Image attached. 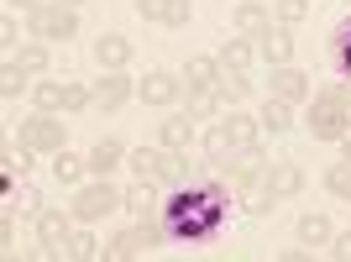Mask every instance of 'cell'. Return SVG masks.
<instances>
[{
	"instance_id": "obj_14",
	"label": "cell",
	"mask_w": 351,
	"mask_h": 262,
	"mask_svg": "<svg viewBox=\"0 0 351 262\" xmlns=\"http://www.w3.org/2000/svg\"><path fill=\"white\" fill-rule=\"evenodd\" d=\"M252 43H257V58H263L267 69L293 63V37H289V27H267L263 37H252Z\"/></svg>"
},
{
	"instance_id": "obj_3",
	"label": "cell",
	"mask_w": 351,
	"mask_h": 262,
	"mask_svg": "<svg viewBox=\"0 0 351 262\" xmlns=\"http://www.w3.org/2000/svg\"><path fill=\"white\" fill-rule=\"evenodd\" d=\"M126 168H132L136 178L162 184V189H184V184H189V152H173V147H162V142L126 152Z\"/></svg>"
},
{
	"instance_id": "obj_13",
	"label": "cell",
	"mask_w": 351,
	"mask_h": 262,
	"mask_svg": "<svg viewBox=\"0 0 351 262\" xmlns=\"http://www.w3.org/2000/svg\"><path fill=\"white\" fill-rule=\"evenodd\" d=\"M267 27H273V5H263V0H241L231 11V32H241V37H263Z\"/></svg>"
},
{
	"instance_id": "obj_33",
	"label": "cell",
	"mask_w": 351,
	"mask_h": 262,
	"mask_svg": "<svg viewBox=\"0 0 351 262\" xmlns=\"http://www.w3.org/2000/svg\"><path fill=\"white\" fill-rule=\"evenodd\" d=\"M325 189L336 194L341 204H351V163L341 158V163H330V168H325Z\"/></svg>"
},
{
	"instance_id": "obj_20",
	"label": "cell",
	"mask_w": 351,
	"mask_h": 262,
	"mask_svg": "<svg viewBox=\"0 0 351 262\" xmlns=\"http://www.w3.org/2000/svg\"><path fill=\"white\" fill-rule=\"evenodd\" d=\"M84 174H89V158H79V152H53V178H58L63 189H79L84 184Z\"/></svg>"
},
{
	"instance_id": "obj_44",
	"label": "cell",
	"mask_w": 351,
	"mask_h": 262,
	"mask_svg": "<svg viewBox=\"0 0 351 262\" xmlns=\"http://www.w3.org/2000/svg\"><path fill=\"white\" fill-rule=\"evenodd\" d=\"M11 5H27V11H32V5H43V0H11Z\"/></svg>"
},
{
	"instance_id": "obj_41",
	"label": "cell",
	"mask_w": 351,
	"mask_h": 262,
	"mask_svg": "<svg viewBox=\"0 0 351 262\" xmlns=\"http://www.w3.org/2000/svg\"><path fill=\"white\" fill-rule=\"evenodd\" d=\"M330 252H336V257H341V262H351V231H341V236H336V241H330Z\"/></svg>"
},
{
	"instance_id": "obj_12",
	"label": "cell",
	"mask_w": 351,
	"mask_h": 262,
	"mask_svg": "<svg viewBox=\"0 0 351 262\" xmlns=\"http://www.w3.org/2000/svg\"><path fill=\"white\" fill-rule=\"evenodd\" d=\"M273 95H283L289 105H304L309 95H315V84H309V73H304V69L278 63V69H273Z\"/></svg>"
},
{
	"instance_id": "obj_24",
	"label": "cell",
	"mask_w": 351,
	"mask_h": 262,
	"mask_svg": "<svg viewBox=\"0 0 351 262\" xmlns=\"http://www.w3.org/2000/svg\"><path fill=\"white\" fill-rule=\"evenodd\" d=\"M299 241H304V247H330V241H336V231H330V215H320V210L299 215Z\"/></svg>"
},
{
	"instance_id": "obj_34",
	"label": "cell",
	"mask_w": 351,
	"mask_h": 262,
	"mask_svg": "<svg viewBox=\"0 0 351 262\" xmlns=\"http://www.w3.org/2000/svg\"><path fill=\"white\" fill-rule=\"evenodd\" d=\"M32 158H43V152H37V147H27V142H11V147H5V178L27 174Z\"/></svg>"
},
{
	"instance_id": "obj_36",
	"label": "cell",
	"mask_w": 351,
	"mask_h": 262,
	"mask_svg": "<svg viewBox=\"0 0 351 262\" xmlns=\"http://www.w3.org/2000/svg\"><path fill=\"white\" fill-rule=\"evenodd\" d=\"M309 16V0H273V21L278 27H299Z\"/></svg>"
},
{
	"instance_id": "obj_21",
	"label": "cell",
	"mask_w": 351,
	"mask_h": 262,
	"mask_svg": "<svg viewBox=\"0 0 351 262\" xmlns=\"http://www.w3.org/2000/svg\"><path fill=\"white\" fill-rule=\"evenodd\" d=\"M226 126H231L236 152H241V147H257V142L267 136V131H263V121H257V116H247V110H236V105H231V116H226Z\"/></svg>"
},
{
	"instance_id": "obj_11",
	"label": "cell",
	"mask_w": 351,
	"mask_h": 262,
	"mask_svg": "<svg viewBox=\"0 0 351 262\" xmlns=\"http://www.w3.org/2000/svg\"><path fill=\"white\" fill-rule=\"evenodd\" d=\"M263 184L278 194V200H299L309 178H304V168H299L293 158H283V163H267V178H263Z\"/></svg>"
},
{
	"instance_id": "obj_45",
	"label": "cell",
	"mask_w": 351,
	"mask_h": 262,
	"mask_svg": "<svg viewBox=\"0 0 351 262\" xmlns=\"http://www.w3.org/2000/svg\"><path fill=\"white\" fill-rule=\"evenodd\" d=\"M58 5H69V11H79V5H84V0H58Z\"/></svg>"
},
{
	"instance_id": "obj_19",
	"label": "cell",
	"mask_w": 351,
	"mask_h": 262,
	"mask_svg": "<svg viewBox=\"0 0 351 262\" xmlns=\"http://www.w3.org/2000/svg\"><path fill=\"white\" fill-rule=\"evenodd\" d=\"M257 121H263V131H267V136H283V131L293 126V105L283 100V95H267V100H263V110H257Z\"/></svg>"
},
{
	"instance_id": "obj_26",
	"label": "cell",
	"mask_w": 351,
	"mask_h": 262,
	"mask_svg": "<svg viewBox=\"0 0 351 262\" xmlns=\"http://www.w3.org/2000/svg\"><path fill=\"white\" fill-rule=\"evenodd\" d=\"M252 58H257V43L252 37H226V47H220V69H252Z\"/></svg>"
},
{
	"instance_id": "obj_30",
	"label": "cell",
	"mask_w": 351,
	"mask_h": 262,
	"mask_svg": "<svg viewBox=\"0 0 351 262\" xmlns=\"http://www.w3.org/2000/svg\"><path fill=\"white\" fill-rule=\"evenodd\" d=\"M226 100H220V89H189V116L194 121H220Z\"/></svg>"
},
{
	"instance_id": "obj_39",
	"label": "cell",
	"mask_w": 351,
	"mask_h": 262,
	"mask_svg": "<svg viewBox=\"0 0 351 262\" xmlns=\"http://www.w3.org/2000/svg\"><path fill=\"white\" fill-rule=\"evenodd\" d=\"M0 43H5V47H16V43H21V21H16V11H5V16H0Z\"/></svg>"
},
{
	"instance_id": "obj_35",
	"label": "cell",
	"mask_w": 351,
	"mask_h": 262,
	"mask_svg": "<svg viewBox=\"0 0 351 262\" xmlns=\"http://www.w3.org/2000/svg\"><path fill=\"white\" fill-rule=\"evenodd\" d=\"M27 79H32V73L27 69H21V63H5V69H0V95H5V100H16V95H21V89H27Z\"/></svg>"
},
{
	"instance_id": "obj_7",
	"label": "cell",
	"mask_w": 351,
	"mask_h": 262,
	"mask_svg": "<svg viewBox=\"0 0 351 262\" xmlns=\"http://www.w3.org/2000/svg\"><path fill=\"white\" fill-rule=\"evenodd\" d=\"M263 178H267V152H263V142L231 152V163H226V189L247 194V189H257Z\"/></svg>"
},
{
	"instance_id": "obj_1",
	"label": "cell",
	"mask_w": 351,
	"mask_h": 262,
	"mask_svg": "<svg viewBox=\"0 0 351 262\" xmlns=\"http://www.w3.org/2000/svg\"><path fill=\"white\" fill-rule=\"evenodd\" d=\"M162 220H168V236H184V241H210L220 231V220H226V189L210 184V189H184L173 200H162Z\"/></svg>"
},
{
	"instance_id": "obj_31",
	"label": "cell",
	"mask_w": 351,
	"mask_h": 262,
	"mask_svg": "<svg viewBox=\"0 0 351 262\" xmlns=\"http://www.w3.org/2000/svg\"><path fill=\"white\" fill-rule=\"evenodd\" d=\"M330 63H336L341 79H351V16L336 27V37H330Z\"/></svg>"
},
{
	"instance_id": "obj_40",
	"label": "cell",
	"mask_w": 351,
	"mask_h": 262,
	"mask_svg": "<svg viewBox=\"0 0 351 262\" xmlns=\"http://www.w3.org/2000/svg\"><path fill=\"white\" fill-rule=\"evenodd\" d=\"M162 27H189V0H168V21Z\"/></svg>"
},
{
	"instance_id": "obj_15",
	"label": "cell",
	"mask_w": 351,
	"mask_h": 262,
	"mask_svg": "<svg viewBox=\"0 0 351 262\" xmlns=\"http://www.w3.org/2000/svg\"><path fill=\"white\" fill-rule=\"evenodd\" d=\"M95 63H100V69H126V63H132V37L100 32V37H95Z\"/></svg>"
},
{
	"instance_id": "obj_5",
	"label": "cell",
	"mask_w": 351,
	"mask_h": 262,
	"mask_svg": "<svg viewBox=\"0 0 351 262\" xmlns=\"http://www.w3.org/2000/svg\"><path fill=\"white\" fill-rule=\"evenodd\" d=\"M73 220H79V226H95V220H105L110 215V210H126V194L116 189V184H110V178H89V184H79V189H73Z\"/></svg>"
},
{
	"instance_id": "obj_43",
	"label": "cell",
	"mask_w": 351,
	"mask_h": 262,
	"mask_svg": "<svg viewBox=\"0 0 351 262\" xmlns=\"http://www.w3.org/2000/svg\"><path fill=\"white\" fill-rule=\"evenodd\" d=\"M341 158L351 163V131H346V136H341Z\"/></svg>"
},
{
	"instance_id": "obj_22",
	"label": "cell",
	"mask_w": 351,
	"mask_h": 262,
	"mask_svg": "<svg viewBox=\"0 0 351 262\" xmlns=\"http://www.w3.org/2000/svg\"><path fill=\"white\" fill-rule=\"evenodd\" d=\"M158 142L162 147H173V152H189V142H194V116L184 110V116H168L158 126Z\"/></svg>"
},
{
	"instance_id": "obj_6",
	"label": "cell",
	"mask_w": 351,
	"mask_h": 262,
	"mask_svg": "<svg viewBox=\"0 0 351 262\" xmlns=\"http://www.w3.org/2000/svg\"><path fill=\"white\" fill-rule=\"evenodd\" d=\"M73 32H79V16L58 0H43L27 11V37H37V43H69Z\"/></svg>"
},
{
	"instance_id": "obj_18",
	"label": "cell",
	"mask_w": 351,
	"mask_h": 262,
	"mask_svg": "<svg viewBox=\"0 0 351 262\" xmlns=\"http://www.w3.org/2000/svg\"><path fill=\"white\" fill-rule=\"evenodd\" d=\"M126 210H132L136 220H152V215H162V200H158V184L152 178H136L132 189H126Z\"/></svg>"
},
{
	"instance_id": "obj_23",
	"label": "cell",
	"mask_w": 351,
	"mask_h": 262,
	"mask_svg": "<svg viewBox=\"0 0 351 262\" xmlns=\"http://www.w3.org/2000/svg\"><path fill=\"white\" fill-rule=\"evenodd\" d=\"M47 47H53V43H37V37H32V43L16 47V63H21L32 79H47V69H53V53H47Z\"/></svg>"
},
{
	"instance_id": "obj_29",
	"label": "cell",
	"mask_w": 351,
	"mask_h": 262,
	"mask_svg": "<svg viewBox=\"0 0 351 262\" xmlns=\"http://www.w3.org/2000/svg\"><path fill=\"white\" fill-rule=\"evenodd\" d=\"M215 89H220V100H226V110H231V105H241L252 95V79H247V69H226Z\"/></svg>"
},
{
	"instance_id": "obj_8",
	"label": "cell",
	"mask_w": 351,
	"mask_h": 262,
	"mask_svg": "<svg viewBox=\"0 0 351 262\" xmlns=\"http://www.w3.org/2000/svg\"><path fill=\"white\" fill-rule=\"evenodd\" d=\"M21 142L37 147L43 158L63 152V121H58V110H37L32 121H21Z\"/></svg>"
},
{
	"instance_id": "obj_38",
	"label": "cell",
	"mask_w": 351,
	"mask_h": 262,
	"mask_svg": "<svg viewBox=\"0 0 351 262\" xmlns=\"http://www.w3.org/2000/svg\"><path fill=\"white\" fill-rule=\"evenodd\" d=\"M136 16L142 21H168V0H136Z\"/></svg>"
},
{
	"instance_id": "obj_42",
	"label": "cell",
	"mask_w": 351,
	"mask_h": 262,
	"mask_svg": "<svg viewBox=\"0 0 351 262\" xmlns=\"http://www.w3.org/2000/svg\"><path fill=\"white\" fill-rule=\"evenodd\" d=\"M0 241H5V247H16V220H11V210H5V220H0Z\"/></svg>"
},
{
	"instance_id": "obj_25",
	"label": "cell",
	"mask_w": 351,
	"mask_h": 262,
	"mask_svg": "<svg viewBox=\"0 0 351 262\" xmlns=\"http://www.w3.org/2000/svg\"><path fill=\"white\" fill-rule=\"evenodd\" d=\"M231 152H236V142H231V126H226V121H210V131H205V158L226 168V163H231Z\"/></svg>"
},
{
	"instance_id": "obj_28",
	"label": "cell",
	"mask_w": 351,
	"mask_h": 262,
	"mask_svg": "<svg viewBox=\"0 0 351 262\" xmlns=\"http://www.w3.org/2000/svg\"><path fill=\"white\" fill-rule=\"evenodd\" d=\"M58 257H69V262H89V257H105V247L95 241L89 231H69V241L58 247Z\"/></svg>"
},
{
	"instance_id": "obj_4",
	"label": "cell",
	"mask_w": 351,
	"mask_h": 262,
	"mask_svg": "<svg viewBox=\"0 0 351 262\" xmlns=\"http://www.w3.org/2000/svg\"><path fill=\"white\" fill-rule=\"evenodd\" d=\"M168 241V220L152 215V220H136L132 231H116L105 241V257L110 262H126V257H147V252H158Z\"/></svg>"
},
{
	"instance_id": "obj_10",
	"label": "cell",
	"mask_w": 351,
	"mask_h": 262,
	"mask_svg": "<svg viewBox=\"0 0 351 262\" xmlns=\"http://www.w3.org/2000/svg\"><path fill=\"white\" fill-rule=\"evenodd\" d=\"M136 95H142V105H162V110H168V105H178V95H184V79L168 73V69H152L142 84H136Z\"/></svg>"
},
{
	"instance_id": "obj_16",
	"label": "cell",
	"mask_w": 351,
	"mask_h": 262,
	"mask_svg": "<svg viewBox=\"0 0 351 262\" xmlns=\"http://www.w3.org/2000/svg\"><path fill=\"white\" fill-rule=\"evenodd\" d=\"M126 163V142H116V136H100V142L89 147V174L95 178H110Z\"/></svg>"
},
{
	"instance_id": "obj_2",
	"label": "cell",
	"mask_w": 351,
	"mask_h": 262,
	"mask_svg": "<svg viewBox=\"0 0 351 262\" xmlns=\"http://www.w3.org/2000/svg\"><path fill=\"white\" fill-rule=\"evenodd\" d=\"M351 131V89L346 84H325L309 95V136L315 142H341Z\"/></svg>"
},
{
	"instance_id": "obj_37",
	"label": "cell",
	"mask_w": 351,
	"mask_h": 262,
	"mask_svg": "<svg viewBox=\"0 0 351 262\" xmlns=\"http://www.w3.org/2000/svg\"><path fill=\"white\" fill-rule=\"evenodd\" d=\"M63 110H95V84H69Z\"/></svg>"
},
{
	"instance_id": "obj_32",
	"label": "cell",
	"mask_w": 351,
	"mask_h": 262,
	"mask_svg": "<svg viewBox=\"0 0 351 262\" xmlns=\"http://www.w3.org/2000/svg\"><path fill=\"white\" fill-rule=\"evenodd\" d=\"M63 95H69V84H58V79H37L32 84V105L37 110H63Z\"/></svg>"
},
{
	"instance_id": "obj_17",
	"label": "cell",
	"mask_w": 351,
	"mask_h": 262,
	"mask_svg": "<svg viewBox=\"0 0 351 262\" xmlns=\"http://www.w3.org/2000/svg\"><path fill=\"white\" fill-rule=\"evenodd\" d=\"M73 231V210H37V241L43 247H63Z\"/></svg>"
},
{
	"instance_id": "obj_9",
	"label": "cell",
	"mask_w": 351,
	"mask_h": 262,
	"mask_svg": "<svg viewBox=\"0 0 351 262\" xmlns=\"http://www.w3.org/2000/svg\"><path fill=\"white\" fill-rule=\"evenodd\" d=\"M132 95H136V84L126 79V69H100V79H95V110H121Z\"/></svg>"
},
{
	"instance_id": "obj_27",
	"label": "cell",
	"mask_w": 351,
	"mask_h": 262,
	"mask_svg": "<svg viewBox=\"0 0 351 262\" xmlns=\"http://www.w3.org/2000/svg\"><path fill=\"white\" fill-rule=\"evenodd\" d=\"M220 58H189V69H184V84L189 89H215L220 84Z\"/></svg>"
}]
</instances>
